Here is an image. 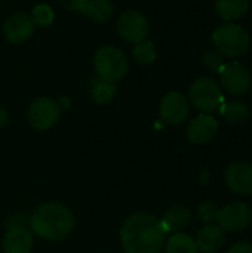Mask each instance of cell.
I'll return each mask as SVG.
<instances>
[{
    "instance_id": "cell-9",
    "label": "cell",
    "mask_w": 252,
    "mask_h": 253,
    "mask_svg": "<svg viewBox=\"0 0 252 253\" xmlns=\"http://www.w3.org/2000/svg\"><path fill=\"white\" fill-rule=\"evenodd\" d=\"M221 86L232 95H244L251 86V74L248 68L239 62H230L220 71Z\"/></svg>"
},
{
    "instance_id": "cell-15",
    "label": "cell",
    "mask_w": 252,
    "mask_h": 253,
    "mask_svg": "<svg viewBox=\"0 0 252 253\" xmlns=\"http://www.w3.org/2000/svg\"><path fill=\"white\" fill-rule=\"evenodd\" d=\"M195 243L198 246V251L201 252L215 253L224 246L226 236L221 227L214 224H206L202 230H199Z\"/></svg>"
},
{
    "instance_id": "cell-29",
    "label": "cell",
    "mask_w": 252,
    "mask_h": 253,
    "mask_svg": "<svg viewBox=\"0 0 252 253\" xmlns=\"http://www.w3.org/2000/svg\"><path fill=\"white\" fill-rule=\"evenodd\" d=\"M7 120H9V116H7V113H6L4 110H1V108H0V129L6 126Z\"/></svg>"
},
{
    "instance_id": "cell-27",
    "label": "cell",
    "mask_w": 252,
    "mask_h": 253,
    "mask_svg": "<svg viewBox=\"0 0 252 253\" xmlns=\"http://www.w3.org/2000/svg\"><path fill=\"white\" fill-rule=\"evenodd\" d=\"M30 222V216L25 215H15L7 219V228H16V227H25V224Z\"/></svg>"
},
{
    "instance_id": "cell-11",
    "label": "cell",
    "mask_w": 252,
    "mask_h": 253,
    "mask_svg": "<svg viewBox=\"0 0 252 253\" xmlns=\"http://www.w3.org/2000/svg\"><path fill=\"white\" fill-rule=\"evenodd\" d=\"M224 181L227 187L239 196L252 194V165L247 162H238L227 168Z\"/></svg>"
},
{
    "instance_id": "cell-18",
    "label": "cell",
    "mask_w": 252,
    "mask_h": 253,
    "mask_svg": "<svg viewBox=\"0 0 252 253\" xmlns=\"http://www.w3.org/2000/svg\"><path fill=\"white\" fill-rule=\"evenodd\" d=\"M116 95V86L114 83L105 82L100 77H95L91 83V98L95 104L104 105L108 104Z\"/></svg>"
},
{
    "instance_id": "cell-2",
    "label": "cell",
    "mask_w": 252,
    "mask_h": 253,
    "mask_svg": "<svg viewBox=\"0 0 252 253\" xmlns=\"http://www.w3.org/2000/svg\"><path fill=\"white\" fill-rule=\"evenodd\" d=\"M30 230L43 240L56 242L65 239L74 228L71 211L58 202L40 205L30 216Z\"/></svg>"
},
{
    "instance_id": "cell-24",
    "label": "cell",
    "mask_w": 252,
    "mask_h": 253,
    "mask_svg": "<svg viewBox=\"0 0 252 253\" xmlns=\"http://www.w3.org/2000/svg\"><path fill=\"white\" fill-rule=\"evenodd\" d=\"M218 212H220V208L214 202H203V203H201V206L198 209L199 218L206 224H212L214 221H217Z\"/></svg>"
},
{
    "instance_id": "cell-16",
    "label": "cell",
    "mask_w": 252,
    "mask_h": 253,
    "mask_svg": "<svg viewBox=\"0 0 252 253\" xmlns=\"http://www.w3.org/2000/svg\"><path fill=\"white\" fill-rule=\"evenodd\" d=\"M190 221H192L190 211L183 205H175L165 212L163 218L160 219V224L165 233H180L190 224Z\"/></svg>"
},
{
    "instance_id": "cell-7",
    "label": "cell",
    "mask_w": 252,
    "mask_h": 253,
    "mask_svg": "<svg viewBox=\"0 0 252 253\" xmlns=\"http://www.w3.org/2000/svg\"><path fill=\"white\" fill-rule=\"evenodd\" d=\"M61 114V107L55 99L39 98L28 110V122L37 130H48L58 122Z\"/></svg>"
},
{
    "instance_id": "cell-26",
    "label": "cell",
    "mask_w": 252,
    "mask_h": 253,
    "mask_svg": "<svg viewBox=\"0 0 252 253\" xmlns=\"http://www.w3.org/2000/svg\"><path fill=\"white\" fill-rule=\"evenodd\" d=\"M61 6L65 10H71V12H82L88 3V0H59Z\"/></svg>"
},
{
    "instance_id": "cell-21",
    "label": "cell",
    "mask_w": 252,
    "mask_h": 253,
    "mask_svg": "<svg viewBox=\"0 0 252 253\" xmlns=\"http://www.w3.org/2000/svg\"><path fill=\"white\" fill-rule=\"evenodd\" d=\"M221 114L232 125H244L248 120V108L239 101L227 102L226 105H223Z\"/></svg>"
},
{
    "instance_id": "cell-30",
    "label": "cell",
    "mask_w": 252,
    "mask_h": 253,
    "mask_svg": "<svg viewBox=\"0 0 252 253\" xmlns=\"http://www.w3.org/2000/svg\"><path fill=\"white\" fill-rule=\"evenodd\" d=\"M209 178H211L209 172H208L206 169H203V172H202V175H201V182H202V184H206V182L209 181Z\"/></svg>"
},
{
    "instance_id": "cell-25",
    "label": "cell",
    "mask_w": 252,
    "mask_h": 253,
    "mask_svg": "<svg viewBox=\"0 0 252 253\" xmlns=\"http://www.w3.org/2000/svg\"><path fill=\"white\" fill-rule=\"evenodd\" d=\"M203 62H205V65H206L209 70L218 71V73H220V71L223 70V67H224V61H223L221 53H220V52H215V50L206 52L205 56H203Z\"/></svg>"
},
{
    "instance_id": "cell-5",
    "label": "cell",
    "mask_w": 252,
    "mask_h": 253,
    "mask_svg": "<svg viewBox=\"0 0 252 253\" xmlns=\"http://www.w3.org/2000/svg\"><path fill=\"white\" fill-rule=\"evenodd\" d=\"M189 98L192 105L202 114H211L217 111L224 101L220 84L209 77H201L195 80L190 86Z\"/></svg>"
},
{
    "instance_id": "cell-13",
    "label": "cell",
    "mask_w": 252,
    "mask_h": 253,
    "mask_svg": "<svg viewBox=\"0 0 252 253\" xmlns=\"http://www.w3.org/2000/svg\"><path fill=\"white\" fill-rule=\"evenodd\" d=\"M217 132H218V122L209 114H199L189 123L187 138L196 145H203L212 141Z\"/></svg>"
},
{
    "instance_id": "cell-6",
    "label": "cell",
    "mask_w": 252,
    "mask_h": 253,
    "mask_svg": "<svg viewBox=\"0 0 252 253\" xmlns=\"http://www.w3.org/2000/svg\"><path fill=\"white\" fill-rule=\"evenodd\" d=\"M251 208L242 202H233L226 205L220 209L217 216V221L220 224L218 227H221L223 231L229 233H239L245 230L251 224Z\"/></svg>"
},
{
    "instance_id": "cell-12",
    "label": "cell",
    "mask_w": 252,
    "mask_h": 253,
    "mask_svg": "<svg viewBox=\"0 0 252 253\" xmlns=\"http://www.w3.org/2000/svg\"><path fill=\"white\" fill-rule=\"evenodd\" d=\"M33 31H34V22L31 19V15L24 13V12L13 13L12 16L6 19L3 25V34L6 40L15 44L22 43L27 39H30Z\"/></svg>"
},
{
    "instance_id": "cell-4",
    "label": "cell",
    "mask_w": 252,
    "mask_h": 253,
    "mask_svg": "<svg viewBox=\"0 0 252 253\" xmlns=\"http://www.w3.org/2000/svg\"><path fill=\"white\" fill-rule=\"evenodd\" d=\"M212 40L221 55L229 58H238L247 53L250 47L248 33L238 24L227 22L220 25L212 33Z\"/></svg>"
},
{
    "instance_id": "cell-10",
    "label": "cell",
    "mask_w": 252,
    "mask_h": 253,
    "mask_svg": "<svg viewBox=\"0 0 252 253\" xmlns=\"http://www.w3.org/2000/svg\"><path fill=\"white\" fill-rule=\"evenodd\" d=\"M159 111L165 123L181 125L190 113V104H189V99L183 93L169 92L163 96Z\"/></svg>"
},
{
    "instance_id": "cell-22",
    "label": "cell",
    "mask_w": 252,
    "mask_h": 253,
    "mask_svg": "<svg viewBox=\"0 0 252 253\" xmlns=\"http://www.w3.org/2000/svg\"><path fill=\"white\" fill-rule=\"evenodd\" d=\"M134 58L140 62V64H151L153 61H156L157 58V52H156V47L153 44V42L150 40H143L140 43H137V46L134 47V52H132Z\"/></svg>"
},
{
    "instance_id": "cell-1",
    "label": "cell",
    "mask_w": 252,
    "mask_h": 253,
    "mask_svg": "<svg viewBox=\"0 0 252 253\" xmlns=\"http://www.w3.org/2000/svg\"><path fill=\"white\" fill-rule=\"evenodd\" d=\"M120 242L126 253H159L166 242L160 219L149 213L126 218L120 228Z\"/></svg>"
},
{
    "instance_id": "cell-20",
    "label": "cell",
    "mask_w": 252,
    "mask_h": 253,
    "mask_svg": "<svg viewBox=\"0 0 252 253\" xmlns=\"http://www.w3.org/2000/svg\"><path fill=\"white\" fill-rule=\"evenodd\" d=\"M165 251L166 253H198V246L190 236L184 233H175L168 240Z\"/></svg>"
},
{
    "instance_id": "cell-19",
    "label": "cell",
    "mask_w": 252,
    "mask_h": 253,
    "mask_svg": "<svg viewBox=\"0 0 252 253\" xmlns=\"http://www.w3.org/2000/svg\"><path fill=\"white\" fill-rule=\"evenodd\" d=\"M82 13L95 22H105L113 15V4L110 0H88Z\"/></svg>"
},
{
    "instance_id": "cell-3",
    "label": "cell",
    "mask_w": 252,
    "mask_h": 253,
    "mask_svg": "<svg viewBox=\"0 0 252 253\" xmlns=\"http://www.w3.org/2000/svg\"><path fill=\"white\" fill-rule=\"evenodd\" d=\"M94 68L100 79L116 83L120 82L129 68L126 55L114 46H102L95 52Z\"/></svg>"
},
{
    "instance_id": "cell-8",
    "label": "cell",
    "mask_w": 252,
    "mask_h": 253,
    "mask_svg": "<svg viewBox=\"0 0 252 253\" xmlns=\"http://www.w3.org/2000/svg\"><path fill=\"white\" fill-rule=\"evenodd\" d=\"M117 31L120 37L129 43H140L146 40L149 33V22L138 10H125L117 19Z\"/></svg>"
},
{
    "instance_id": "cell-14",
    "label": "cell",
    "mask_w": 252,
    "mask_h": 253,
    "mask_svg": "<svg viewBox=\"0 0 252 253\" xmlns=\"http://www.w3.org/2000/svg\"><path fill=\"white\" fill-rule=\"evenodd\" d=\"M33 248V236L25 227L7 228L1 249L3 253H30Z\"/></svg>"
},
{
    "instance_id": "cell-17",
    "label": "cell",
    "mask_w": 252,
    "mask_h": 253,
    "mask_svg": "<svg viewBox=\"0 0 252 253\" xmlns=\"http://www.w3.org/2000/svg\"><path fill=\"white\" fill-rule=\"evenodd\" d=\"M250 7V0H217L215 9L223 21L242 18Z\"/></svg>"
},
{
    "instance_id": "cell-23",
    "label": "cell",
    "mask_w": 252,
    "mask_h": 253,
    "mask_svg": "<svg viewBox=\"0 0 252 253\" xmlns=\"http://www.w3.org/2000/svg\"><path fill=\"white\" fill-rule=\"evenodd\" d=\"M53 10L48 6V4H37L34 6L33 12H31V19L34 22V25H40V27H49L53 22Z\"/></svg>"
},
{
    "instance_id": "cell-28",
    "label": "cell",
    "mask_w": 252,
    "mask_h": 253,
    "mask_svg": "<svg viewBox=\"0 0 252 253\" xmlns=\"http://www.w3.org/2000/svg\"><path fill=\"white\" fill-rule=\"evenodd\" d=\"M227 253H252V245L245 243V242L236 243V245H233V246L229 249V252Z\"/></svg>"
}]
</instances>
